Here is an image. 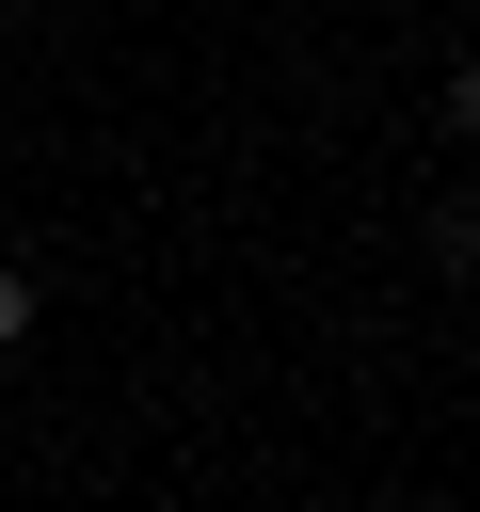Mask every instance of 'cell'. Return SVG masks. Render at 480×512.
Wrapping results in <instances>:
<instances>
[{"label": "cell", "mask_w": 480, "mask_h": 512, "mask_svg": "<svg viewBox=\"0 0 480 512\" xmlns=\"http://www.w3.org/2000/svg\"><path fill=\"white\" fill-rule=\"evenodd\" d=\"M448 128H464V144H480V64H464V80H448Z\"/></svg>", "instance_id": "2"}, {"label": "cell", "mask_w": 480, "mask_h": 512, "mask_svg": "<svg viewBox=\"0 0 480 512\" xmlns=\"http://www.w3.org/2000/svg\"><path fill=\"white\" fill-rule=\"evenodd\" d=\"M16 336H32V272H0V352H16Z\"/></svg>", "instance_id": "1"}]
</instances>
